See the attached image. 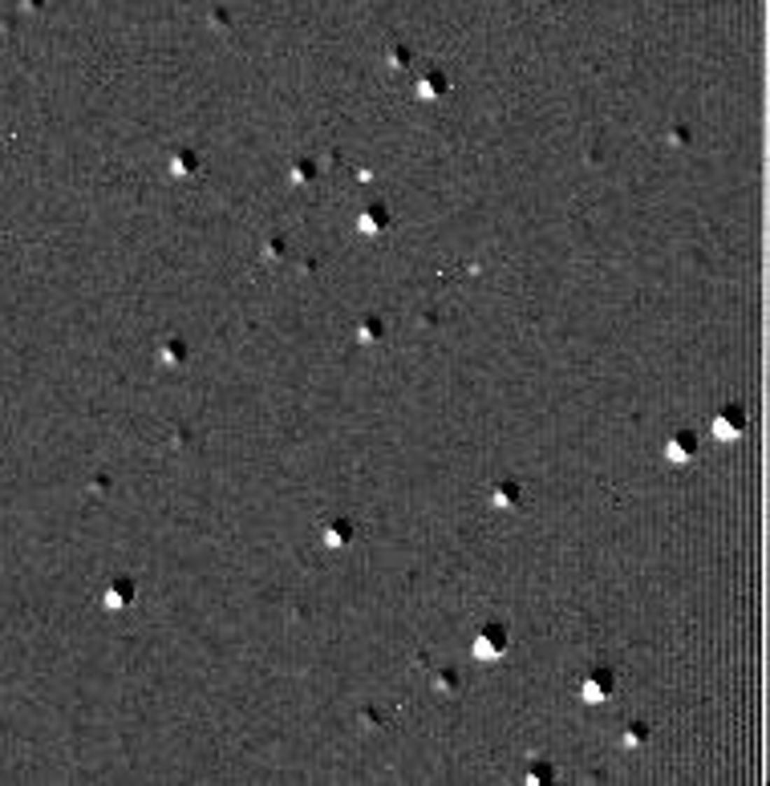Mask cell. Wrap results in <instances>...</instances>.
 Here are the masks:
<instances>
[{
    "label": "cell",
    "mask_w": 770,
    "mask_h": 786,
    "mask_svg": "<svg viewBox=\"0 0 770 786\" xmlns=\"http://www.w3.org/2000/svg\"><path fill=\"white\" fill-rule=\"evenodd\" d=\"M693 450H697V442H693V434H677L673 442H669V458H693Z\"/></svg>",
    "instance_id": "277c9868"
},
{
    "label": "cell",
    "mask_w": 770,
    "mask_h": 786,
    "mask_svg": "<svg viewBox=\"0 0 770 786\" xmlns=\"http://www.w3.org/2000/svg\"><path fill=\"white\" fill-rule=\"evenodd\" d=\"M479 657H499L503 652V629H486V633L479 636Z\"/></svg>",
    "instance_id": "7a4b0ae2"
},
{
    "label": "cell",
    "mask_w": 770,
    "mask_h": 786,
    "mask_svg": "<svg viewBox=\"0 0 770 786\" xmlns=\"http://www.w3.org/2000/svg\"><path fill=\"white\" fill-rule=\"evenodd\" d=\"M713 430L726 434V438H738V434H742V409H726V414H718Z\"/></svg>",
    "instance_id": "6da1fadb"
},
{
    "label": "cell",
    "mask_w": 770,
    "mask_h": 786,
    "mask_svg": "<svg viewBox=\"0 0 770 786\" xmlns=\"http://www.w3.org/2000/svg\"><path fill=\"white\" fill-rule=\"evenodd\" d=\"M612 693V685H608V673H592V681L584 685V697H592V701H604Z\"/></svg>",
    "instance_id": "3957f363"
}]
</instances>
